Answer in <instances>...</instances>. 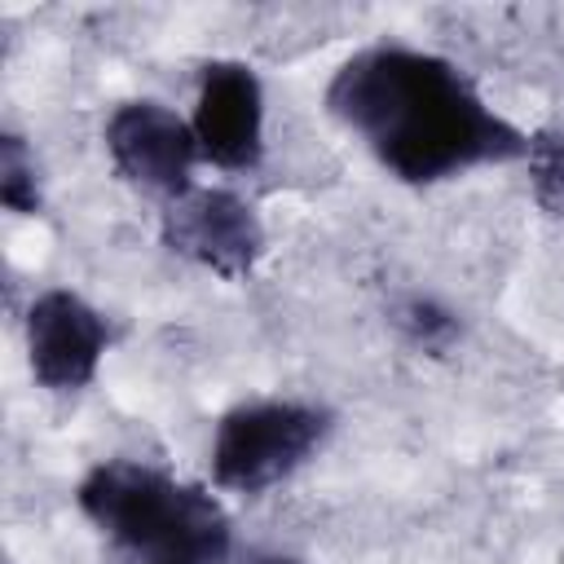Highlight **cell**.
<instances>
[{
    "mask_svg": "<svg viewBox=\"0 0 564 564\" xmlns=\"http://www.w3.org/2000/svg\"><path fill=\"white\" fill-rule=\"evenodd\" d=\"M0 203L18 216L40 212V163H35V150L26 145V137H18V132L0 137Z\"/></svg>",
    "mask_w": 564,
    "mask_h": 564,
    "instance_id": "9c48e42d",
    "label": "cell"
},
{
    "mask_svg": "<svg viewBox=\"0 0 564 564\" xmlns=\"http://www.w3.org/2000/svg\"><path fill=\"white\" fill-rule=\"evenodd\" d=\"M159 234L167 251L225 282L247 278L264 256V225L256 207L225 185H189L185 194L167 198Z\"/></svg>",
    "mask_w": 564,
    "mask_h": 564,
    "instance_id": "277c9868",
    "label": "cell"
},
{
    "mask_svg": "<svg viewBox=\"0 0 564 564\" xmlns=\"http://www.w3.org/2000/svg\"><path fill=\"white\" fill-rule=\"evenodd\" d=\"M326 110L405 185H436L529 154V132L502 119L449 57L392 40L335 66Z\"/></svg>",
    "mask_w": 564,
    "mask_h": 564,
    "instance_id": "6da1fadb",
    "label": "cell"
},
{
    "mask_svg": "<svg viewBox=\"0 0 564 564\" xmlns=\"http://www.w3.org/2000/svg\"><path fill=\"white\" fill-rule=\"evenodd\" d=\"M75 502L101 538V564H225L234 551L220 498L141 458L97 463Z\"/></svg>",
    "mask_w": 564,
    "mask_h": 564,
    "instance_id": "7a4b0ae2",
    "label": "cell"
},
{
    "mask_svg": "<svg viewBox=\"0 0 564 564\" xmlns=\"http://www.w3.org/2000/svg\"><path fill=\"white\" fill-rule=\"evenodd\" d=\"M101 141H106L110 167L128 185L159 194L163 203L194 185V163L203 159L189 119L154 97L119 101L101 128Z\"/></svg>",
    "mask_w": 564,
    "mask_h": 564,
    "instance_id": "5b68a950",
    "label": "cell"
},
{
    "mask_svg": "<svg viewBox=\"0 0 564 564\" xmlns=\"http://www.w3.org/2000/svg\"><path fill=\"white\" fill-rule=\"evenodd\" d=\"M198 154L220 172H251L264 154V88L247 62L216 57L198 70L194 93Z\"/></svg>",
    "mask_w": 564,
    "mask_h": 564,
    "instance_id": "8992f818",
    "label": "cell"
},
{
    "mask_svg": "<svg viewBox=\"0 0 564 564\" xmlns=\"http://www.w3.org/2000/svg\"><path fill=\"white\" fill-rule=\"evenodd\" d=\"M335 419L313 401H242L220 414L212 436V480L229 494H264L295 476L330 436Z\"/></svg>",
    "mask_w": 564,
    "mask_h": 564,
    "instance_id": "3957f363",
    "label": "cell"
},
{
    "mask_svg": "<svg viewBox=\"0 0 564 564\" xmlns=\"http://www.w3.org/2000/svg\"><path fill=\"white\" fill-rule=\"evenodd\" d=\"M247 564H304V560L286 555V551H256V555H247Z\"/></svg>",
    "mask_w": 564,
    "mask_h": 564,
    "instance_id": "8fae6325",
    "label": "cell"
},
{
    "mask_svg": "<svg viewBox=\"0 0 564 564\" xmlns=\"http://www.w3.org/2000/svg\"><path fill=\"white\" fill-rule=\"evenodd\" d=\"M110 348L106 317L75 291L48 286L26 308V361L40 388L79 392L97 379V366Z\"/></svg>",
    "mask_w": 564,
    "mask_h": 564,
    "instance_id": "52a82bcc",
    "label": "cell"
},
{
    "mask_svg": "<svg viewBox=\"0 0 564 564\" xmlns=\"http://www.w3.org/2000/svg\"><path fill=\"white\" fill-rule=\"evenodd\" d=\"M529 189L542 212L564 216V132H533L529 137Z\"/></svg>",
    "mask_w": 564,
    "mask_h": 564,
    "instance_id": "30bf717a",
    "label": "cell"
},
{
    "mask_svg": "<svg viewBox=\"0 0 564 564\" xmlns=\"http://www.w3.org/2000/svg\"><path fill=\"white\" fill-rule=\"evenodd\" d=\"M388 322L397 326V335L414 352H427V357H445L463 339V317L449 304H441L436 295H427V291H410V295L392 300Z\"/></svg>",
    "mask_w": 564,
    "mask_h": 564,
    "instance_id": "ba28073f",
    "label": "cell"
}]
</instances>
